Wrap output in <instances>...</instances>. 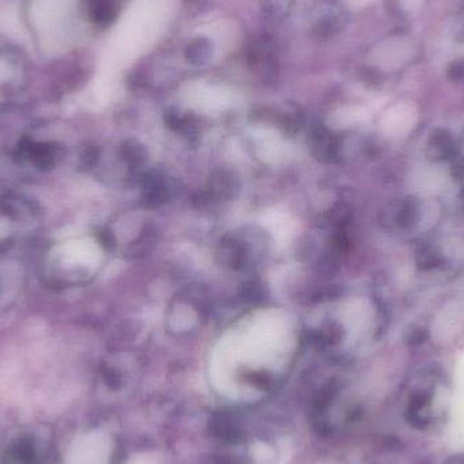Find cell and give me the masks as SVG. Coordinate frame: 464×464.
<instances>
[{
  "mask_svg": "<svg viewBox=\"0 0 464 464\" xmlns=\"http://www.w3.org/2000/svg\"><path fill=\"white\" fill-rule=\"evenodd\" d=\"M88 18L97 25L106 26L114 21L118 14V0H86Z\"/></svg>",
  "mask_w": 464,
  "mask_h": 464,
  "instance_id": "1",
  "label": "cell"
},
{
  "mask_svg": "<svg viewBox=\"0 0 464 464\" xmlns=\"http://www.w3.org/2000/svg\"><path fill=\"white\" fill-rule=\"evenodd\" d=\"M426 338V333L423 329H416L411 332V336H410V343L413 345H418L425 341Z\"/></svg>",
  "mask_w": 464,
  "mask_h": 464,
  "instance_id": "7",
  "label": "cell"
},
{
  "mask_svg": "<svg viewBox=\"0 0 464 464\" xmlns=\"http://www.w3.org/2000/svg\"><path fill=\"white\" fill-rule=\"evenodd\" d=\"M17 459L18 462L22 464H30L33 462L34 453H33V446L30 442H21L20 445L17 446Z\"/></svg>",
  "mask_w": 464,
  "mask_h": 464,
  "instance_id": "4",
  "label": "cell"
},
{
  "mask_svg": "<svg viewBox=\"0 0 464 464\" xmlns=\"http://www.w3.org/2000/svg\"><path fill=\"white\" fill-rule=\"evenodd\" d=\"M213 48L210 40L205 37H197L190 41L185 49V57L193 65L207 64L212 59Z\"/></svg>",
  "mask_w": 464,
  "mask_h": 464,
  "instance_id": "2",
  "label": "cell"
},
{
  "mask_svg": "<svg viewBox=\"0 0 464 464\" xmlns=\"http://www.w3.org/2000/svg\"><path fill=\"white\" fill-rule=\"evenodd\" d=\"M420 257H421L420 264H422L423 268H426V266H429V268L436 266V264H437V257H436V254L432 253V252H429V253H425V252H423V253L420 254Z\"/></svg>",
  "mask_w": 464,
  "mask_h": 464,
  "instance_id": "6",
  "label": "cell"
},
{
  "mask_svg": "<svg viewBox=\"0 0 464 464\" xmlns=\"http://www.w3.org/2000/svg\"><path fill=\"white\" fill-rule=\"evenodd\" d=\"M445 464H464V455H456L452 456Z\"/></svg>",
  "mask_w": 464,
  "mask_h": 464,
  "instance_id": "8",
  "label": "cell"
},
{
  "mask_svg": "<svg viewBox=\"0 0 464 464\" xmlns=\"http://www.w3.org/2000/svg\"><path fill=\"white\" fill-rule=\"evenodd\" d=\"M291 0H265V10L273 15H281L288 13L291 8Z\"/></svg>",
  "mask_w": 464,
  "mask_h": 464,
  "instance_id": "3",
  "label": "cell"
},
{
  "mask_svg": "<svg viewBox=\"0 0 464 464\" xmlns=\"http://www.w3.org/2000/svg\"><path fill=\"white\" fill-rule=\"evenodd\" d=\"M416 213H417V210H416L414 204H411V203L406 204V207L403 208V211L400 214V223L406 227L413 224L414 219H416Z\"/></svg>",
  "mask_w": 464,
  "mask_h": 464,
  "instance_id": "5",
  "label": "cell"
}]
</instances>
